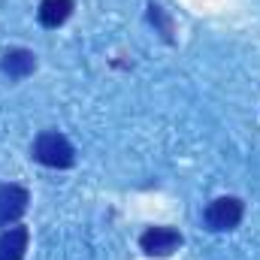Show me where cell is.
Masks as SVG:
<instances>
[{
    "label": "cell",
    "mask_w": 260,
    "mask_h": 260,
    "mask_svg": "<svg viewBox=\"0 0 260 260\" xmlns=\"http://www.w3.org/2000/svg\"><path fill=\"white\" fill-rule=\"evenodd\" d=\"M242 215H245V203L239 197H218L206 206L203 221L209 230L224 233V230H236L242 224Z\"/></svg>",
    "instance_id": "7a4b0ae2"
},
{
    "label": "cell",
    "mask_w": 260,
    "mask_h": 260,
    "mask_svg": "<svg viewBox=\"0 0 260 260\" xmlns=\"http://www.w3.org/2000/svg\"><path fill=\"white\" fill-rule=\"evenodd\" d=\"M30 242V230L24 224H12L0 230V260H24Z\"/></svg>",
    "instance_id": "5b68a950"
},
{
    "label": "cell",
    "mask_w": 260,
    "mask_h": 260,
    "mask_svg": "<svg viewBox=\"0 0 260 260\" xmlns=\"http://www.w3.org/2000/svg\"><path fill=\"white\" fill-rule=\"evenodd\" d=\"M148 18H151V21H157V24H160V30H164V37L170 40V34H173V27H170V21L164 18V9L151 3V6H148Z\"/></svg>",
    "instance_id": "ba28073f"
},
{
    "label": "cell",
    "mask_w": 260,
    "mask_h": 260,
    "mask_svg": "<svg viewBox=\"0 0 260 260\" xmlns=\"http://www.w3.org/2000/svg\"><path fill=\"white\" fill-rule=\"evenodd\" d=\"M73 9H76V0H40L37 18H40L43 27L55 30V27H61L67 18L73 15Z\"/></svg>",
    "instance_id": "52a82bcc"
},
{
    "label": "cell",
    "mask_w": 260,
    "mask_h": 260,
    "mask_svg": "<svg viewBox=\"0 0 260 260\" xmlns=\"http://www.w3.org/2000/svg\"><path fill=\"white\" fill-rule=\"evenodd\" d=\"M139 248L148 257H170L173 251L182 248V233L173 227H148L139 236Z\"/></svg>",
    "instance_id": "277c9868"
},
{
    "label": "cell",
    "mask_w": 260,
    "mask_h": 260,
    "mask_svg": "<svg viewBox=\"0 0 260 260\" xmlns=\"http://www.w3.org/2000/svg\"><path fill=\"white\" fill-rule=\"evenodd\" d=\"M0 70L9 76V79H27L34 70H37V55L30 52V49H9V52H3V58H0Z\"/></svg>",
    "instance_id": "8992f818"
},
{
    "label": "cell",
    "mask_w": 260,
    "mask_h": 260,
    "mask_svg": "<svg viewBox=\"0 0 260 260\" xmlns=\"http://www.w3.org/2000/svg\"><path fill=\"white\" fill-rule=\"evenodd\" d=\"M30 157L37 164H43V167H52V170H70L76 164V148H73V142L64 133L43 130L30 145Z\"/></svg>",
    "instance_id": "6da1fadb"
},
{
    "label": "cell",
    "mask_w": 260,
    "mask_h": 260,
    "mask_svg": "<svg viewBox=\"0 0 260 260\" xmlns=\"http://www.w3.org/2000/svg\"><path fill=\"white\" fill-rule=\"evenodd\" d=\"M27 203H30V194L24 185H0V230L12 227L21 221V215L27 212Z\"/></svg>",
    "instance_id": "3957f363"
}]
</instances>
